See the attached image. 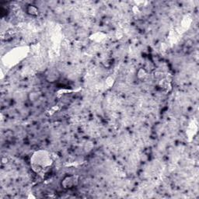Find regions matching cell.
<instances>
[{
	"label": "cell",
	"instance_id": "cell-2",
	"mask_svg": "<svg viewBox=\"0 0 199 199\" xmlns=\"http://www.w3.org/2000/svg\"><path fill=\"white\" fill-rule=\"evenodd\" d=\"M26 12L28 14L31 15V16H38V9L35 6H28L27 9H26Z\"/></svg>",
	"mask_w": 199,
	"mask_h": 199
},
{
	"label": "cell",
	"instance_id": "cell-1",
	"mask_svg": "<svg viewBox=\"0 0 199 199\" xmlns=\"http://www.w3.org/2000/svg\"><path fill=\"white\" fill-rule=\"evenodd\" d=\"M77 180L75 177H67L62 181V185H63V188H71L72 186L76 185Z\"/></svg>",
	"mask_w": 199,
	"mask_h": 199
}]
</instances>
